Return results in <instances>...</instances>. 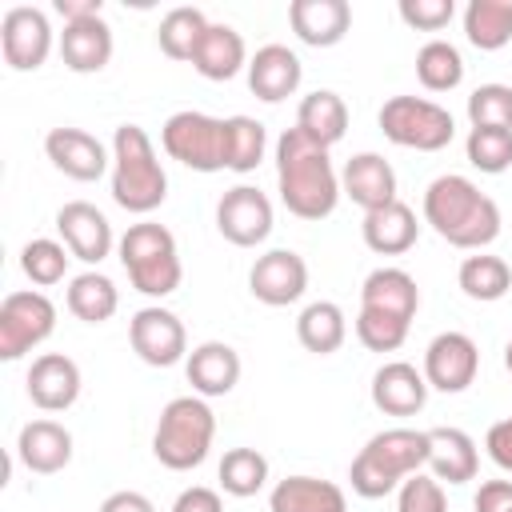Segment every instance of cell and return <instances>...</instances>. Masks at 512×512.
Here are the masks:
<instances>
[{"instance_id":"47","label":"cell","mask_w":512,"mask_h":512,"mask_svg":"<svg viewBox=\"0 0 512 512\" xmlns=\"http://www.w3.org/2000/svg\"><path fill=\"white\" fill-rule=\"evenodd\" d=\"M172 512H224V504H220V492L192 484V488H184V492L176 496Z\"/></svg>"},{"instance_id":"41","label":"cell","mask_w":512,"mask_h":512,"mask_svg":"<svg viewBox=\"0 0 512 512\" xmlns=\"http://www.w3.org/2000/svg\"><path fill=\"white\" fill-rule=\"evenodd\" d=\"M408 328H412L408 320L388 316V312H376V308H360L356 312V340L368 352H396L408 340Z\"/></svg>"},{"instance_id":"12","label":"cell","mask_w":512,"mask_h":512,"mask_svg":"<svg viewBox=\"0 0 512 512\" xmlns=\"http://www.w3.org/2000/svg\"><path fill=\"white\" fill-rule=\"evenodd\" d=\"M216 228L228 244L256 248L272 236V200L252 184H236L216 204Z\"/></svg>"},{"instance_id":"10","label":"cell","mask_w":512,"mask_h":512,"mask_svg":"<svg viewBox=\"0 0 512 512\" xmlns=\"http://www.w3.org/2000/svg\"><path fill=\"white\" fill-rule=\"evenodd\" d=\"M0 52L4 64L16 72H36L52 52V24L44 8L12 4L0 20Z\"/></svg>"},{"instance_id":"35","label":"cell","mask_w":512,"mask_h":512,"mask_svg":"<svg viewBox=\"0 0 512 512\" xmlns=\"http://www.w3.org/2000/svg\"><path fill=\"white\" fill-rule=\"evenodd\" d=\"M208 24H212V20H208L200 8H188V4L164 12L160 32H156L160 52H164L168 60H188V64H192V52H196V44H200V36H204Z\"/></svg>"},{"instance_id":"17","label":"cell","mask_w":512,"mask_h":512,"mask_svg":"<svg viewBox=\"0 0 512 512\" xmlns=\"http://www.w3.org/2000/svg\"><path fill=\"white\" fill-rule=\"evenodd\" d=\"M28 400L40 412H64L80 396V364L64 352H44L28 368Z\"/></svg>"},{"instance_id":"34","label":"cell","mask_w":512,"mask_h":512,"mask_svg":"<svg viewBox=\"0 0 512 512\" xmlns=\"http://www.w3.org/2000/svg\"><path fill=\"white\" fill-rule=\"evenodd\" d=\"M456 280H460V288H464L468 300L492 304V300L508 296V288H512V268H508V260H500V256L476 252V256H464V260H460Z\"/></svg>"},{"instance_id":"38","label":"cell","mask_w":512,"mask_h":512,"mask_svg":"<svg viewBox=\"0 0 512 512\" xmlns=\"http://www.w3.org/2000/svg\"><path fill=\"white\" fill-rule=\"evenodd\" d=\"M68 256H72V252H68L60 240L36 236V240H28V244L20 248V268H24V276H28L32 284L52 288V284L64 280V272H68Z\"/></svg>"},{"instance_id":"9","label":"cell","mask_w":512,"mask_h":512,"mask_svg":"<svg viewBox=\"0 0 512 512\" xmlns=\"http://www.w3.org/2000/svg\"><path fill=\"white\" fill-rule=\"evenodd\" d=\"M56 332V304L28 288V292H8L0 304V360H20L36 344H44Z\"/></svg>"},{"instance_id":"2","label":"cell","mask_w":512,"mask_h":512,"mask_svg":"<svg viewBox=\"0 0 512 512\" xmlns=\"http://www.w3.org/2000/svg\"><path fill=\"white\" fill-rule=\"evenodd\" d=\"M424 224H432V232L452 248L480 252L500 236V208L468 176L448 172L424 188Z\"/></svg>"},{"instance_id":"19","label":"cell","mask_w":512,"mask_h":512,"mask_svg":"<svg viewBox=\"0 0 512 512\" xmlns=\"http://www.w3.org/2000/svg\"><path fill=\"white\" fill-rule=\"evenodd\" d=\"M340 192L352 204H360L364 212H376V208L400 200L396 196V172L380 152H356L340 172Z\"/></svg>"},{"instance_id":"23","label":"cell","mask_w":512,"mask_h":512,"mask_svg":"<svg viewBox=\"0 0 512 512\" xmlns=\"http://www.w3.org/2000/svg\"><path fill=\"white\" fill-rule=\"evenodd\" d=\"M428 400V380L408 360H388L372 376V404L388 416H416Z\"/></svg>"},{"instance_id":"4","label":"cell","mask_w":512,"mask_h":512,"mask_svg":"<svg viewBox=\"0 0 512 512\" xmlns=\"http://www.w3.org/2000/svg\"><path fill=\"white\" fill-rule=\"evenodd\" d=\"M112 200L132 216H148L168 200V172L140 124H120L112 136Z\"/></svg>"},{"instance_id":"11","label":"cell","mask_w":512,"mask_h":512,"mask_svg":"<svg viewBox=\"0 0 512 512\" xmlns=\"http://www.w3.org/2000/svg\"><path fill=\"white\" fill-rule=\"evenodd\" d=\"M128 340H132V352L152 368H172V364L188 360V332H184L180 316L160 304H148L132 316Z\"/></svg>"},{"instance_id":"39","label":"cell","mask_w":512,"mask_h":512,"mask_svg":"<svg viewBox=\"0 0 512 512\" xmlns=\"http://www.w3.org/2000/svg\"><path fill=\"white\" fill-rule=\"evenodd\" d=\"M268 132L252 116H228V172H252L264 160Z\"/></svg>"},{"instance_id":"48","label":"cell","mask_w":512,"mask_h":512,"mask_svg":"<svg viewBox=\"0 0 512 512\" xmlns=\"http://www.w3.org/2000/svg\"><path fill=\"white\" fill-rule=\"evenodd\" d=\"M100 512H156V504H152L144 492L124 488V492H112V496L100 504Z\"/></svg>"},{"instance_id":"24","label":"cell","mask_w":512,"mask_h":512,"mask_svg":"<svg viewBox=\"0 0 512 512\" xmlns=\"http://www.w3.org/2000/svg\"><path fill=\"white\" fill-rule=\"evenodd\" d=\"M476 468H480V452L464 428L452 424L428 428V472L440 484H468L476 480Z\"/></svg>"},{"instance_id":"20","label":"cell","mask_w":512,"mask_h":512,"mask_svg":"<svg viewBox=\"0 0 512 512\" xmlns=\"http://www.w3.org/2000/svg\"><path fill=\"white\" fill-rule=\"evenodd\" d=\"M16 456L36 476L64 472L72 464V432L60 420H28L16 436Z\"/></svg>"},{"instance_id":"21","label":"cell","mask_w":512,"mask_h":512,"mask_svg":"<svg viewBox=\"0 0 512 512\" xmlns=\"http://www.w3.org/2000/svg\"><path fill=\"white\" fill-rule=\"evenodd\" d=\"M292 32L312 48H332L352 28V4L348 0H292L288 4Z\"/></svg>"},{"instance_id":"13","label":"cell","mask_w":512,"mask_h":512,"mask_svg":"<svg viewBox=\"0 0 512 512\" xmlns=\"http://www.w3.org/2000/svg\"><path fill=\"white\" fill-rule=\"evenodd\" d=\"M476 372H480V348L468 332H440L424 348V380L436 392L456 396V392L472 388Z\"/></svg>"},{"instance_id":"46","label":"cell","mask_w":512,"mask_h":512,"mask_svg":"<svg viewBox=\"0 0 512 512\" xmlns=\"http://www.w3.org/2000/svg\"><path fill=\"white\" fill-rule=\"evenodd\" d=\"M472 508L476 512H512V480H484Z\"/></svg>"},{"instance_id":"14","label":"cell","mask_w":512,"mask_h":512,"mask_svg":"<svg viewBox=\"0 0 512 512\" xmlns=\"http://www.w3.org/2000/svg\"><path fill=\"white\" fill-rule=\"evenodd\" d=\"M304 288H308V264L292 248H272V252L256 256V264L248 272V292L268 308L296 304L304 296Z\"/></svg>"},{"instance_id":"7","label":"cell","mask_w":512,"mask_h":512,"mask_svg":"<svg viewBox=\"0 0 512 512\" xmlns=\"http://www.w3.org/2000/svg\"><path fill=\"white\" fill-rule=\"evenodd\" d=\"M160 144L172 160L192 172H224L228 168V120L204 112H172L160 128Z\"/></svg>"},{"instance_id":"27","label":"cell","mask_w":512,"mask_h":512,"mask_svg":"<svg viewBox=\"0 0 512 512\" xmlns=\"http://www.w3.org/2000/svg\"><path fill=\"white\" fill-rule=\"evenodd\" d=\"M360 308H376V312H388L412 324L420 308V288L404 268H372L360 284Z\"/></svg>"},{"instance_id":"8","label":"cell","mask_w":512,"mask_h":512,"mask_svg":"<svg viewBox=\"0 0 512 512\" xmlns=\"http://www.w3.org/2000/svg\"><path fill=\"white\" fill-rule=\"evenodd\" d=\"M380 132L400 144V148H416V152H440L452 144L456 136V120L448 108H440L436 100L424 96H392L380 108Z\"/></svg>"},{"instance_id":"42","label":"cell","mask_w":512,"mask_h":512,"mask_svg":"<svg viewBox=\"0 0 512 512\" xmlns=\"http://www.w3.org/2000/svg\"><path fill=\"white\" fill-rule=\"evenodd\" d=\"M472 128H508L512 132V88L508 84H480L468 96Z\"/></svg>"},{"instance_id":"45","label":"cell","mask_w":512,"mask_h":512,"mask_svg":"<svg viewBox=\"0 0 512 512\" xmlns=\"http://www.w3.org/2000/svg\"><path fill=\"white\" fill-rule=\"evenodd\" d=\"M484 448H488V456H492L496 468L512 472V416H504V420H496V424L488 428Z\"/></svg>"},{"instance_id":"31","label":"cell","mask_w":512,"mask_h":512,"mask_svg":"<svg viewBox=\"0 0 512 512\" xmlns=\"http://www.w3.org/2000/svg\"><path fill=\"white\" fill-rule=\"evenodd\" d=\"M296 340L308 352H316V356H332L348 340V316H344V308L332 304V300H312L296 316Z\"/></svg>"},{"instance_id":"32","label":"cell","mask_w":512,"mask_h":512,"mask_svg":"<svg viewBox=\"0 0 512 512\" xmlns=\"http://www.w3.org/2000/svg\"><path fill=\"white\" fill-rule=\"evenodd\" d=\"M120 308V292L104 272H80L68 280V312L84 324H104Z\"/></svg>"},{"instance_id":"36","label":"cell","mask_w":512,"mask_h":512,"mask_svg":"<svg viewBox=\"0 0 512 512\" xmlns=\"http://www.w3.org/2000/svg\"><path fill=\"white\" fill-rule=\"evenodd\" d=\"M416 76H420V84L428 92H452V88H460V80H464V56H460V48L448 44V40H440V36L428 40L416 52Z\"/></svg>"},{"instance_id":"5","label":"cell","mask_w":512,"mask_h":512,"mask_svg":"<svg viewBox=\"0 0 512 512\" xmlns=\"http://www.w3.org/2000/svg\"><path fill=\"white\" fill-rule=\"evenodd\" d=\"M216 436V416L208 408L204 396H176L164 404L156 432H152V456L172 468V472H188L200 468L208 460Z\"/></svg>"},{"instance_id":"43","label":"cell","mask_w":512,"mask_h":512,"mask_svg":"<svg viewBox=\"0 0 512 512\" xmlns=\"http://www.w3.org/2000/svg\"><path fill=\"white\" fill-rule=\"evenodd\" d=\"M396 512H448L444 484L432 472H416L396 488Z\"/></svg>"},{"instance_id":"44","label":"cell","mask_w":512,"mask_h":512,"mask_svg":"<svg viewBox=\"0 0 512 512\" xmlns=\"http://www.w3.org/2000/svg\"><path fill=\"white\" fill-rule=\"evenodd\" d=\"M456 16L452 0H400V20L416 32H440Z\"/></svg>"},{"instance_id":"50","label":"cell","mask_w":512,"mask_h":512,"mask_svg":"<svg viewBox=\"0 0 512 512\" xmlns=\"http://www.w3.org/2000/svg\"><path fill=\"white\" fill-rule=\"evenodd\" d=\"M504 364H508V372H512V340H508V348H504Z\"/></svg>"},{"instance_id":"15","label":"cell","mask_w":512,"mask_h":512,"mask_svg":"<svg viewBox=\"0 0 512 512\" xmlns=\"http://www.w3.org/2000/svg\"><path fill=\"white\" fill-rule=\"evenodd\" d=\"M56 232H60L64 248L76 260H84V264H100L112 252V244H116L108 216L96 204H88V200H68L56 212Z\"/></svg>"},{"instance_id":"33","label":"cell","mask_w":512,"mask_h":512,"mask_svg":"<svg viewBox=\"0 0 512 512\" xmlns=\"http://www.w3.org/2000/svg\"><path fill=\"white\" fill-rule=\"evenodd\" d=\"M464 36L480 52H496L512 40V0H468Z\"/></svg>"},{"instance_id":"37","label":"cell","mask_w":512,"mask_h":512,"mask_svg":"<svg viewBox=\"0 0 512 512\" xmlns=\"http://www.w3.org/2000/svg\"><path fill=\"white\" fill-rule=\"evenodd\" d=\"M216 476L228 496H256L268 484V456L260 448H228Z\"/></svg>"},{"instance_id":"3","label":"cell","mask_w":512,"mask_h":512,"mask_svg":"<svg viewBox=\"0 0 512 512\" xmlns=\"http://www.w3.org/2000/svg\"><path fill=\"white\" fill-rule=\"evenodd\" d=\"M428 468V432L420 428H384L376 432L352 460L348 480L352 492L364 500H380L396 492L408 476Z\"/></svg>"},{"instance_id":"1","label":"cell","mask_w":512,"mask_h":512,"mask_svg":"<svg viewBox=\"0 0 512 512\" xmlns=\"http://www.w3.org/2000/svg\"><path fill=\"white\" fill-rule=\"evenodd\" d=\"M276 192L300 220H324L340 204V176L328 148L308 140L296 124L276 140Z\"/></svg>"},{"instance_id":"30","label":"cell","mask_w":512,"mask_h":512,"mask_svg":"<svg viewBox=\"0 0 512 512\" xmlns=\"http://www.w3.org/2000/svg\"><path fill=\"white\" fill-rule=\"evenodd\" d=\"M296 128H300L308 140L332 148V144L344 140V132H348V104H344V96L332 92V88L308 92V96L300 100V108H296Z\"/></svg>"},{"instance_id":"49","label":"cell","mask_w":512,"mask_h":512,"mask_svg":"<svg viewBox=\"0 0 512 512\" xmlns=\"http://www.w3.org/2000/svg\"><path fill=\"white\" fill-rule=\"evenodd\" d=\"M100 0H56V12L64 16V24H76V20H92L100 16Z\"/></svg>"},{"instance_id":"22","label":"cell","mask_w":512,"mask_h":512,"mask_svg":"<svg viewBox=\"0 0 512 512\" xmlns=\"http://www.w3.org/2000/svg\"><path fill=\"white\" fill-rule=\"evenodd\" d=\"M184 372L196 396H228L240 384V352L224 340H204L188 352Z\"/></svg>"},{"instance_id":"40","label":"cell","mask_w":512,"mask_h":512,"mask_svg":"<svg viewBox=\"0 0 512 512\" xmlns=\"http://www.w3.org/2000/svg\"><path fill=\"white\" fill-rule=\"evenodd\" d=\"M464 152H468L472 168L500 176L504 168H512V132L508 128H472L464 140Z\"/></svg>"},{"instance_id":"26","label":"cell","mask_w":512,"mask_h":512,"mask_svg":"<svg viewBox=\"0 0 512 512\" xmlns=\"http://www.w3.org/2000/svg\"><path fill=\"white\" fill-rule=\"evenodd\" d=\"M60 56L80 76L100 72L112 60V28H108V20L104 16H92V20L64 24V32H60Z\"/></svg>"},{"instance_id":"18","label":"cell","mask_w":512,"mask_h":512,"mask_svg":"<svg viewBox=\"0 0 512 512\" xmlns=\"http://www.w3.org/2000/svg\"><path fill=\"white\" fill-rule=\"evenodd\" d=\"M300 80H304V68H300V56L288 44H264L248 60V88L264 104L288 100L300 88Z\"/></svg>"},{"instance_id":"16","label":"cell","mask_w":512,"mask_h":512,"mask_svg":"<svg viewBox=\"0 0 512 512\" xmlns=\"http://www.w3.org/2000/svg\"><path fill=\"white\" fill-rule=\"evenodd\" d=\"M44 152H48V160H52L56 172H64V176H72V180H80V184L100 180V176L108 172V164H112L108 148H104L92 132L68 128V124H64V128H52V132L44 136Z\"/></svg>"},{"instance_id":"28","label":"cell","mask_w":512,"mask_h":512,"mask_svg":"<svg viewBox=\"0 0 512 512\" xmlns=\"http://www.w3.org/2000/svg\"><path fill=\"white\" fill-rule=\"evenodd\" d=\"M268 512H348L344 488L320 476H284L272 496Z\"/></svg>"},{"instance_id":"6","label":"cell","mask_w":512,"mask_h":512,"mask_svg":"<svg viewBox=\"0 0 512 512\" xmlns=\"http://www.w3.org/2000/svg\"><path fill=\"white\" fill-rule=\"evenodd\" d=\"M120 264L132 280L136 292L144 296H172L184 280V264H180V248H176V236L164 228V224H152V220H140L132 224L124 236H120Z\"/></svg>"},{"instance_id":"25","label":"cell","mask_w":512,"mask_h":512,"mask_svg":"<svg viewBox=\"0 0 512 512\" xmlns=\"http://www.w3.org/2000/svg\"><path fill=\"white\" fill-rule=\"evenodd\" d=\"M360 236L376 256H404L416 244L420 224H416V212L404 200H392V204H384L376 212H364Z\"/></svg>"},{"instance_id":"29","label":"cell","mask_w":512,"mask_h":512,"mask_svg":"<svg viewBox=\"0 0 512 512\" xmlns=\"http://www.w3.org/2000/svg\"><path fill=\"white\" fill-rule=\"evenodd\" d=\"M192 68L204 80H232L240 68H248V52H244V36L232 24H208L196 52H192Z\"/></svg>"}]
</instances>
